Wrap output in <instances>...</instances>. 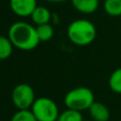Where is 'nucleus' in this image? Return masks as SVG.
Listing matches in <instances>:
<instances>
[{
    "mask_svg": "<svg viewBox=\"0 0 121 121\" xmlns=\"http://www.w3.org/2000/svg\"><path fill=\"white\" fill-rule=\"evenodd\" d=\"M8 36L15 48L22 51H31L40 43L36 28L26 21H16L9 29Z\"/></svg>",
    "mask_w": 121,
    "mask_h": 121,
    "instance_id": "f257e3e1",
    "label": "nucleus"
},
{
    "mask_svg": "<svg viewBox=\"0 0 121 121\" xmlns=\"http://www.w3.org/2000/svg\"><path fill=\"white\" fill-rule=\"evenodd\" d=\"M67 36L69 40L77 46H88L96 39L97 29L90 20L77 19L68 26Z\"/></svg>",
    "mask_w": 121,
    "mask_h": 121,
    "instance_id": "f03ea898",
    "label": "nucleus"
},
{
    "mask_svg": "<svg viewBox=\"0 0 121 121\" xmlns=\"http://www.w3.org/2000/svg\"><path fill=\"white\" fill-rule=\"evenodd\" d=\"M95 102V96L88 87H75L69 90L64 98V103L67 108L75 111H86Z\"/></svg>",
    "mask_w": 121,
    "mask_h": 121,
    "instance_id": "7ed1b4c3",
    "label": "nucleus"
},
{
    "mask_svg": "<svg viewBox=\"0 0 121 121\" xmlns=\"http://www.w3.org/2000/svg\"><path fill=\"white\" fill-rule=\"evenodd\" d=\"M31 111L37 121H56L60 116L56 103L48 97L36 98Z\"/></svg>",
    "mask_w": 121,
    "mask_h": 121,
    "instance_id": "20e7f679",
    "label": "nucleus"
},
{
    "mask_svg": "<svg viewBox=\"0 0 121 121\" xmlns=\"http://www.w3.org/2000/svg\"><path fill=\"white\" fill-rule=\"evenodd\" d=\"M11 99L17 109H31L35 102V92L29 84L21 83L16 85L12 90Z\"/></svg>",
    "mask_w": 121,
    "mask_h": 121,
    "instance_id": "39448f33",
    "label": "nucleus"
},
{
    "mask_svg": "<svg viewBox=\"0 0 121 121\" xmlns=\"http://www.w3.org/2000/svg\"><path fill=\"white\" fill-rule=\"evenodd\" d=\"M37 6V0H10V8L19 17H31Z\"/></svg>",
    "mask_w": 121,
    "mask_h": 121,
    "instance_id": "423d86ee",
    "label": "nucleus"
},
{
    "mask_svg": "<svg viewBox=\"0 0 121 121\" xmlns=\"http://www.w3.org/2000/svg\"><path fill=\"white\" fill-rule=\"evenodd\" d=\"M89 115L94 121H108L109 119V109L101 102L95 101L91 106L88 108Z\"/></svg>",
    "mask_w": 121,
    "mask_h": 121,
    "instance_id": "0eeeda50",
    "label": "nucleus"
},
{
    "mask_svg": "<svg viewBox=\"0 0 121 121\" xmlns=\"http://www.w3.org/2000/svg\"><path fill=\"white\" fill-rule=\"evenodd\" d=\"M72 6L82 14H92L99 8V0H70Z\"/></svg>",
    "mask_w": 121,
    "mask_h": 121,
    "instance_id": "6e6552de",
    "label": "nucleus"
},
{
    "mask_svg": "<svg viewBox=\"0 0 121 121\" xmlns=\"http://www.w3.org/2000/svg\"><path fill=\"white\" fill-rule=\"evenodd\" d=\"M51 12L49 11V9H47L46 6L37 5L36 9L33 11L31 15L32 21L35 23L36 26L39 25H45V23H49L51 20Z\"/></svg>",
    "mask_w": 121,
    "mask_h": 121,
    "instance_id": "1a4fd4ad",
    "label": "nucleus"
},
{
    "mask_svg": "<svg viewBox=\"0 0 121 121\" xmlns=\"http://www.w3.org/2000/svg\"><path fill=\"white\" fill-rule=\"evenodd\" d=\"M13 48L14 46L9 36L0 35V60L9 59L13 53Z\"/></svg>",
    "mask_w": 121,
    "mask_h": 121,
    "instance_id": "9d476101",
    "label": "nucleus"
},
{
    "mask_svg": "<svg viewBox=\"0 0 121 121\" xmlns=\"http://www.w3.org/2000/svg\"><path fill=\"white\" fill-rule=\"evenodd\" d=\"M103 9L109 16L119 17L121 16V0H105Z\"/></svg>",
    "mask_w": 121,
    "mask_h": 121,
    "instance_id": "9b49d317",
    "label": "nucleus"
},
{
    "mask_svg": "<svg viewBox=\"0 0 121 121\" xmlns=\"http://www.w3.org/2000/svg\"><path fill=\"white\" fill-rule=\"evenodd\" d=\"M36 32H37L38 38L40 42H48L53 37L54 30L50 23H45V25H39L36 27Z\"/></svg>",
    "mask_w": 121,
    "mask_h": 121,
    "instance_id": "f8f14e48",
    "label": "nucleus"
},
{
    "mask_svg": "<svg viewBox=\"0 0 121 121\" xmlns=\"http://www.w3.org/2000/svg\"><path fill=\"white\" fill-rule=\"evenodd\" d=\"M108 85L114 92L121 95V67L113 71L108 79Z\"/></svg>",
    "mask_w": 121,
    "mask_h": 121,
    "instance_id": "ddd939ff",
    "label": "nucleus"
},
{
    "mask_svg": "<svg viewBox=\"0 0 121 121\" xmlns=\"http://www.w3.org/2000/svg\"><path fill=\"white\" fill-rule=\"evenodd\" d=\"M56 121H84V120L81 112L67 108L63 113H60V116Z\"/></svg>",
    "mask_w": 121,
    "mask_h": 121,
    "instance_id": "4468645a",
    "label": "nucleus"
},
{
    "mask_svg": "<svg viewBox=\"0 0 121 121\" xmlns=\"http://www.w3.org/2000/svg\"><path fill=\"white\" fill-rule=\"evenodd\" d=\"M11 121H37L31 109H18L11 118Z\"/></svg>",
    "mask_w": 121,
    "mask_h": 121,
    "instance_id": "2eb2a0df",
    "label": "nucleus"
},
{
    "mask_svg": "<svg viewBox=\"0 0 121 121\" xmlns=\"http://www.w3.org/2000/svg\"><path fill=\"white\" fill-rule=\"evenodd\" d=\"M47 2H52V3H59V2H64L66 0H45Z\"/></svg>",
    "mask_w": 121,
    "mask_h": 121,
    "instance_id": "dca6fc26",
    "label": "nucleus"
},
{
    "mask_svg": "<svg viewBox=\"0 0 121 121\" xmlns=\"http://www.w3.org/2000/svg\"><path fill=\"white\" fill-rule=\"evenodd\" d=\"M84 121H94V120H84Z\"/></svg>",
    "mask_w": 121,
    "mask_h": 121,
    "instance_id": "f3484780",
    "label": "nucleus"
},
{
    "mask_svg": "<svg viewBox=\"0 0 121 121\" xmlns=\"http://www.w3.org/2000/svg\"><path fill=\"white\" fill-rule=\"evenodd\" d=\"M0 90H1V85H0Z\"/></svg>",
    "mask_w": 121,
    "mask_h": 121,
    "instance_id": "a211bd4d",
    "label": "nucleus"
}]
</instances>
